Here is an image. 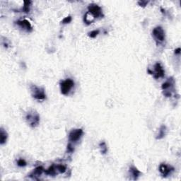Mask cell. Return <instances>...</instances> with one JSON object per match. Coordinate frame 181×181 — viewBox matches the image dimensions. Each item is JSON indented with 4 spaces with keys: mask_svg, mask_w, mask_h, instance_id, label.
<instances>
[{
    "mask_svg": "<svg viewBox=\"0 0 181 181\" xmlns=\"http://www.w3.org/2000/svg\"><path fill=\"white\" fill-rule=\"evenodd\" d=\"M17 165L19 167H24L27 165V163L25 160L23 159V158H19L17 161Z\"/></svg>",
    "mask_w": 181,
    "mask_h": 181,
    "instance_id": "21",
    "label": "cell"
},
{
    "mask_svg": "<svg viewBox=\"0 0 181 181\" xmlns=\"http://www.w3.org/2000/svg\"><path fill=\"white\" fill-rule=\"evenodd\" d=\"M147 72L149 74H152L153 77L156 79H160V78H164L165 76V70L159 62H156L154 64V70L147 69Z\"/></svg>",
    "mask_w": 181,
    "mask_h": 181,
    "instance_id": "4",
    "label": "cell"
},
{
    "mask_svg": "<svg viewBox=\"0 0 181 181\" xmlns=\"http://www.w3.org/2000/svg\"><path fill=\"white\" fill-rule=\"evenodd\" d=\"M158 170H159L161 175L164 178H166V177L169 176L170 175L173 173V172H174L175 168L174 167H173L170 165H168L166 164V163H161L159 165L158 167Z\"/></svg>",
    "mask_w": 181,
    "mask_h": 181,
    "instance_id": "7",
    "label": "cell"
},
{
    "mask_svg": "<svg viewBox=\"0 0 181 181\" xmlns=\"http://www.w3.org/2000/svg\"><path fill=\"white\" fill-rule=\"evenodd\" d=\"M56 168H57L58 174L64 173L67 170V167L63 164H56Z\"/></svg>",
    "mask_w": 181,
    "mask_h": 181,
    "instance_id": "18",
    "label": "cell"
},
{
    "mask_svg": "<svg viewBox=\"0 0 181 181\" xmlns=\"http://www.w3.org/2000/svg\"><path fill=\"white\" fill-rule=\"evenodd\" d=\"M88 12L94 16V17L95 18H103V14L102 8L96 4H91L88 5Z\"/></svg>",
    "mask_w": 181,
    "mask_h": 181,
    "instance_id": "8",
    "label": "cell"
},
{
    "mask_svg": "<svg viewBox=\"0 0 181 181\" xmlns=\"http://www.w3.org/2000/svg\"><path fill=\"white\" fill-rule=\"evenodd\" d=\"M180 48H177V49H176L175 50V51H174V53H175V55H180Z\"/></svg>",
    "mask_w": 181,
    "mask_h": 181,
    "instance_id": "25",
    "label": "cell"
},
{
    "mask_svg": "<svg viewBox=\"0 0 181 181\" xmlns=\"http://www.w3.org/2000/svg\"><path fill=\"white\" fill-rule=\"evenodd\" d=\"M8 133L3 127L0 129V144L4 145L7 141Z\"/></svg>",
    "mask_w": 181,
    "mask_h": 181,
    "instance_id": "14",
    "label": "cell"
},
{
    "mask_svg": "<svg viewBox=\"0 0 181 181\" xmlns=\"http://www.w3.org/2000/svg\"><path fill=\"white\" fill-rule=\"evenodd\" d=\"M149 2V1H144V0H141V1H139L138 2V5L140 6V7H145L146 5H148Z\"/></svg>",
    "mask_w": 181,
    "mask_h": 181,
    "instance_id": "23",
    "label": "cell"
},
{
    "mask_svg": "<svg viewBox=\"0 0 181 181\" xmlns=\"http://www.w3.org/2000/svg\"><path fill=\"white\" fill-rule=\"evenodd\" d=\"M60 91L62 95L67 96L69 94L71 90L74 88V82L71 79H67L63 81H61L60 83Z\"/></svg>",
    "mask_w": 181,
    "mask_h": 181,
    "instance_id": "5",
    "label": "cell"
},
{
    "mask_svg": "<svg viewBox=\"0 0 181 181\" xmlns=\"http://www.w3.org/2000/svg\"><path fill=\"white\" fill-rule=\"evenodd\" d=\"M129 172H130V175H131L132 180H138V178H140L141 173H141L140 170H139L137 168L134 166H132L130 167V168H129Z\"/></svg>",
    "mask_w": 181,
    "mask_h": 181,
    "instance_id": "12",
    "label": "cell"
},
{
    "mask_svg": "<svg viewBox=\"0 0 181 181\" xmlns=\"http://www.w3.org/2000/svg\"><path fill=\"white\" fill-rule=\"evenodd\" d=\"M94 21H95V18L94 17V16H92L91 14L88 11L86 12L84 17V23H85L86 24H87V25H90V24H91Z\"/></svg>",
    "mask_w": 181,
    "mask_h": 181,
    "instance_id": "16",
    "label": "cell"
},
{
    "mask_svg": "<svg viewBox=\"0 0 181 181\" xmlns=\"http://www.w3.org/2000/svg\"><path fill=\"white\" fill-rule=\"evenodd\" d=\"M45 174L50 176H55L58 175L56 164L51 165L47 170H45Z\"/></svg>",
    "mask_w": 181,
    "mask_h": 181,
    "instance_id": "13",
    "label": "cell"
},
{
    "mask_svg": "<svg viewBox=\"0 0 181 181\" xmlns=\"http://www.w3.org/2000/svg\"><path fill=\"white\" fill-rule=\"evenodd\" d=\"M32 2L31 1H23V6L21 9V11L24 13H29L30 7H31Z\"/></svg>",
    "mask_w": 181,
    "mask_h": 181,
    "instance_id": "17",
    "label": "cell"
},
{
    "mask_svg": "<svg viewBox=\"0 0 181 181\" xmlns=\"http://www.w3.org/2000/svg\"><path fill=\"white\" fill-rule=\"evenodd\" d=\"M67 152L69 153H73L74 152V148L73 147V146H72V144L71 143H69L67 144Z\"/></svg>",
    "mask_w": 181,
    "mask_h": 181,
    "instance_id": "24",
    "label": "cell"
},
{
    "mask_svg": "<svg viewBox=\"0 0 181 181\" xmlns=\"http://www.w3.org/2000/svg\"><path fill=\"white\" fill-rule=\"evenodd\" d=\"M16 24L21 29H23L26 32H29V33L33 31V27H32L31 23L26 19L18 20L17 21H16Z\"/></svg>",
    "mask_w": 181,
    "mask_h": 181,
    "instance_id": "10",
    "label": "cell"
},
{
    "mask_svg": "<svg viewBox=\"0 0 181 181\" xmlns=\"http://www.w3.org/2000/svg\"><path fill=\"white\" fill-rule=\"evenodd\" d=\"M31 95L34 99L37 100H44L46 99V94L44 88L36 85H31Z\"/></svg>",
    "mask_w": 181,
    "mask_h": 181,
    "instance_id": "3",
    "label": "cell"
},
{
    "mask_svg": "<svg viewBox=\"0 0 181 181\" xmlns=\"http://www.w3.org/2000/svg\"><path fill=\"white\" fill-rule=\"evenodd\" d=\"M26 120L29 125L32 128H35L40 123V115L35 110L28 112L26 115Z\"/></svg>",
    "mask_w": 181,
    "mask_h": 181,
    "instance_id": "2",
    "label": "cell"
},
{
    "mask_svg": "<svg viewBox=\"0 0 181 181\" xmlns=\"http://www.w3.org/2000/svg\"><path fill=\"white\" fill-rule=\"evenodd\" d=\"M100 33V30H94V31H92L89 32L88 33V37L91 38H95L96 36H97L98 34Z\"/></svg>",
    "mask_w": 181,
    "mask_h": 181,
    "instance_id": "20",
    "label": "cell"
},
{
    "mask_svg": "<svg viewBox=\"0 0 181 181\" xmlns=\"http://www.w3.org/2000/svg\"><path fill=\"white\" fill-rule=\"evenodd\" d=\"M43 173H45V169H44V168L42 166H39L36 167L29 176V178L34 179V180H38V178H39Z\"/></svg>",
    "mask_w": 181,
    "mask_h": 181,
    "instance_id": "11",
    "label": "cell"
},
{
    "mask_svg": "<svg viewBox=\"0 0 181 181\" xmlns=\"http://www.w3.org/2000/svg\"><path fill=\"white\" fill-rule=\"evenodd\" d=\"M84 131L82 129H74L70 131L69 134V140L71 142H78L82 137Z\"/></svg>",
    "mask_w": 181,
    "mask_h": 181,
    "instance_id": "9",
    "label": "cell"
},
{
    "mask_svg": "<svg viewBox=\"0 0 181 181\" xmlns=\"http://www.w3.org/2000/svg\"><path fill=\"white\" fill-rule=\"evenodd\" d=\"M99 147L100 149V152H101L102 154H106V153H107L108 147H107V145H106V142H104V141H103V142H101L99 144Z\"/></svg>",
    "mask_w": 181,
    "mask_h": 181,
    "instance_id": "19",
    "label": "cell"
},
{
    "mask_svg": "<svg viewBox=\"0 0 181 181\" xmlns=\"http://www.w3.org/2000/svg\"><path fill=\"white\" fill-rule=\"evenodd\" d=\"M167 133V128L165 125H161L158 130V134H156V140H162L163 138L165 137Z\"/></svg>",
    "mask_w": 181,
    "mask_h": 181,
    "instance_id": "15",
    "label": "cell"
},
{
    "mask_svg": "<svg viewBox=\"0 0 181 181\" xmlns=\"http://www.w3.org/2000/svg\"><path fill=\"white\" fill-rule=\"evenodd\" d=\"M152 35L157 45L162 43L166 39V34L164 29L161 26L155 27L152 31Z\"/></svg>",
    "mask_w": 181,
    "mask_h": 181,
    "instance_id": "6",
    "label": "cell"
},
{
    "mask_svg": "<svg viewBox=\"0 0 181 181\" xmlns=\"http://www.w3.org/2000/svg\"><path fill=\"white\" fill-rule=\"evenodd\" d=\"M175 85H176V81L174 78L170 76L161 85L163 95L166 98H171L173 96H176V90Z\"/></svg>",
    "mask_w": 181,
    "mask_h": 181,
    "instance_id": "1",
    "label": "cell"
},
{
    "mask_svg": "<svg viewBox=\"0 0 181 181\" xmlns=\"http://www.w3.org/2000/svg\"><path fill=\"white\" fill-rule=\"evenodd\" d=\"M72 18L71 16H68V17H65L63 20H62L61 23L62 24H67V23H69L70 22L72 21Z\"/></svg>",
    "mask_w": 181,
    "mask_h": 181,
    "instance_id": "22",
    "label": "cell"
}]
</instances>
